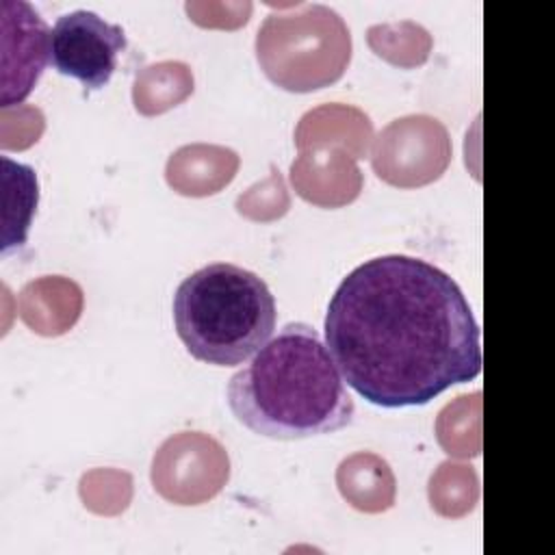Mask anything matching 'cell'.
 <instances>
[{"label": "cell", "mask_w": 555, "mask_h": 555, "mask_svg": "<svg viewBox=\"0 0 555 555\" xmlns=\"http://www.w3.org/2000/svg\"><path fill=\"white\" fill-rule=\"evenodd\" d=\"M325 347L345 384L379 408L425 405L481 373V330L460 284L436 264L388 254L336 286Z\"/></svg>", "instance_id": "6da1fadb"}, {"label": "cell", "mask_w": 555, "mask_h": 555, "mask_svg": "<svg viewBox=\"0 0 555 555\" xmlns=\"http://www.w3.org/2000/svg\"><path fill=\"white\" fill-rule=\"evenodd\" d=\"M234 418L271 440H306L334 434L353 418L345 379L308 323H286L225 388Z\"/></svg>", "instance_id": "7a4b0ae2"}, {"label": "cell", "mask_w": 555, "mask_h": 555, "mask_svg": "<svg viewBox=\"0 0 555 555\" xmlns=\"http://www.w3.org/2000/svg\"><path fill=\"white\" fill-rule=\"evenodd\" d=\"M275 299L267 282L232 262L186 275L173 295V325L186 351L212 366H238L269 343Z\"/></svg>", "instance_id": "3957f363"}, {"label": "cell", "mask_w": 555, "mask_h": 555, "mask_svg": "<svg viewBox=\"0 0 555 555\" xmlns=\"http://www.w3.org/2000/svg\"><path fill=\"white\" fill-rule=\"evenodd\" d=\"M126 43L121 26L93 11L78 9L54 22L50 63L59 74L76 78L85 91H98L115 74L117 56L126 50Z\"/></svg>", "instance_id": "277c9868"}, {"label": "cell", "mask_w": 555, "mask_h": 555, "mask_svg": "<svg viewBox=\"0 0 555 555\" xmlns=\"http://www.w3.org/2000/svg\"><path fill=\"white\" fill-rule=\"evenodd\" d=\"M2 106L22 104L50 59L52 30L28 2H2Z\"/></svg>", "instance_id": "5b68a950"}, {"label": "cell", "mask_w": 555, "mask_h": 555, "mask_svg": "<svg viewBox=\"0 0 555 555\" xmlns=\"http://www.w3.org/2000/svg\"><path fill=\"white\" fill-rule=\"evenodd\" d=\"M2 186H4V230L2 254L17 249L26 243L28 228L39 202V186L35 169L2 156Z\"/></svg>", "instance_id": "8992f818"}]
</instances>
